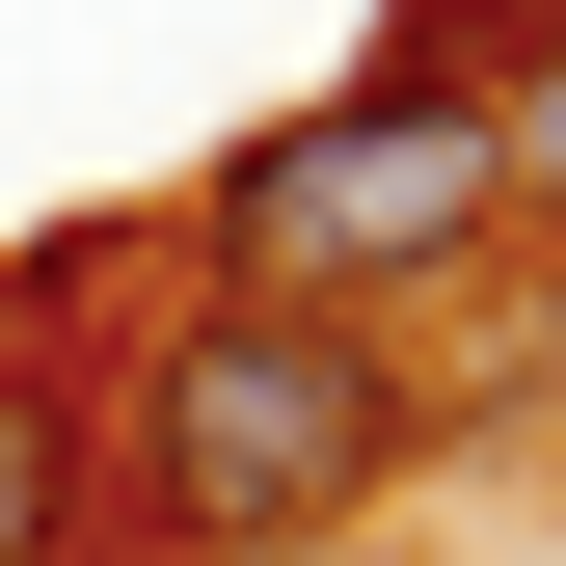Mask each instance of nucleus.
Masks as SVG:
<instances>
[{"label": "nucleus", "mask_w": 566, "mask_h": 566, "mask_svg": "<svg viewBox=\"0 0 566 566\" xmlns=\"http://www.w3.org/2000/svg\"><path fill=\"white\" fill-rule=\"evenodd\" d=\"M82 378V539L108 566H350L432 485V405H405L378 324H297V297H217L163 243V297L54 350Z\"/></svg>", "instance_id": "1"}, {"label": "nucleus", "mask_w": 566, "mask_h": 566, "mask_svg": "<svg viewBox=\"0 0 566 566\" xmlns=\"http://www.w3.org/2000/svg\"><path fill=\"white\" fill-rule=\"evenodd\" d=\"M163 243L217 270V297H297V324H378V350H405L485 243H513V163H485V108H459V82H378V54H350V82H324V108H270Z\"/></svg>", "instance_id": "2"}, {"label": "nucleus", "mask_w": 566, "mask_h": 566, "mask_svg": "<svg viewBox=\"0 0 566 566\" xmlns=\"http://www.w3.org/2000/svg\"><path fill=\"white\" fill-rule=\"evenodd\" d=\"M0 566H108L82 539V378L54 350H0Z\"/></svg>", "instance_id": "3"}, {"label": "nucleus", "mask_w": 566, "mask_h": 566, "mask_svg": "<svg viewBox=\"0 0 566 566\" xmlns=\"http://www.w3.org/2000/svg\"><path fill=\"white\" fill-rule=\"evenodd\" d=\"M485 163H513V243H566V0H539L513 82H485Z\"/></svg>", "instance_id": "4"}, {"label": "nucleus", "mask_w": 566, "mask_h": 566, "mask_svg": "<svg viewBox=\"0 0 566 566\" xmlns=\"http://www.w3.org/2000/svg\"><path fill=\"white\" fill-rule=\"evenodd\" d=\"M350 566H378V539H350Z\"/></svg>", "instance_id": "5"}]
</instances>
